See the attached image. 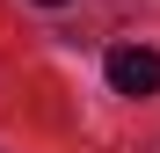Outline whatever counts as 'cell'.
<instances>
[{
    "instance_id": "6da1fadb",
    "label": "cell",
    "mask_w": 160,
    "mask_h": 153,
    "mask_svg": "<svg viewBox=\"0 0 160 153\" xmlns=\"http://www.w3.org/2000/svg\"><path fill=\"white\" fill-rule=\"evenodd\" d=\"M102 73H109L117 95H160V51L153 44H117L102 59Z\"/></svg>"
},
{
    "instance_id": "7a4b0ae2",
    "label": "cell",
    "mask_w": 160,
    "mask_h": 153,
    "mask_svg": "<svg viewBox=\"0 0 160 153\" xmlns=\"http://www.w3.org/2000/svg\"><path fill=\"white\" fill-rule=\"evenodd\" d=\"M44 8H58V0H44Z\"/></svg>"
}]
</instances>
